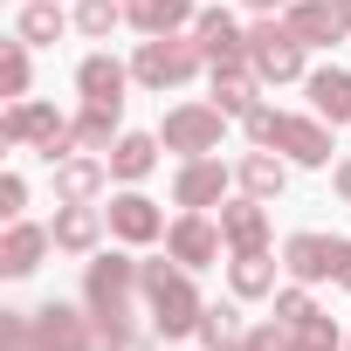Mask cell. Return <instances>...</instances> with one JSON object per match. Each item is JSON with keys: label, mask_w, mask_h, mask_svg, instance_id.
<instances>
[{"label": "cell", "mask_w": 351, "mask_h": 351, "mask_svg": "<svg viewBox=\"0 0 351 351\" xmlns=\"http://www.w3.org/2000/svg\"><path fill=\"white\" fill-rule=\"evenodd\" d=\"M145 289H152V310H158V330H165V337H180V330L200 324V303H193V289H186L180 269L152 262V269H145Z\"/></svg>", "instance_id": "cell-1"}, {"label": "cell", "mask_w": 351, "mask_h": 351, "mask_svg": "<svg viewBox=\"0 0 351 351\" xmlns=\"http://www.w3.org/2000/svg\"><path fill=\"white\" fill-rule=\"evenodd\" d=\"M248 131L262 138V145H282L289 158H303V165H324L330 158V138L317 131V124H303V117H276V110H248Z\"/></svg>", "instance_id": "cell-2"}, {"label": "cell", "mask_w": 351, "mask_h": 351, "mask_svg": "<svg viewBox=\"0 0 351 351\" xmlns=\"http://www.w3.org/2000/svg\"><path fill=\"white\" fill-rule=\"evenodd\" d=\"M124 289H131V262H117V255L90 262V310L110 344H124Z\"/></svg>", "instance_id": "cell-3"}, {"label": "cell", "mask_w": 351, "mask_h": 351, "mask_svg": "<svg viewBox=\"0 0 351 351\" xmlns=\"http://www.w3.org/2000/svg\"><path fill=\"white\" fill-rule=\"evenodd\" d=\"M248 62H255V76H296L303 69V42H296V28H276V21H262L255 35H248Z\"/></svg>", "instance_id": "cell-4"}, {"label": "cell", "mask_w": 351, "mask_h": 351, "mask_svg": "<svg viewBox=\"0 0 351 351\" xmlns=\"http://www.w3.org/2000/svg\"><path fill=\"white\" fill-rule=\"evenodd\" d=\"M8 138H35V145H42V158L56 165V158L69 152V138H76V131H69L49 104H14V110H8Z\"/></svg>", "instance_id": "cell-5"}, {"label": "cell", "mask_w": 351, "mask_h": 351, "mask_svg": "<svg viewBox=\"0 0 351 351\" xmlns=\"http://www.w3.org/2000/svg\"><path fill=\"white\" fill-rule=\"evenodd\" d=\"M289 269H296L303 282H317V276H337V282L351 289V248H344V241H324V234H296V241H289Z\"/></svg>", "instance_id": "cell-6"}, {"label": "cell", "mask_w": 351, "mask_h": 351, "mask_svg": "<svg viewBox=\"0 0 351 351\" xmlns=\"http://www.w3.org/2000/svg\"><path fill=\"white\" fill-rule=\"evenodd\" d=\"M221 117H228L221 104H207V110H200V104H193V110H172V117H165V145H172V152H214V145H221Z\"/></svg>", "instance_id": "cell-7"}, {"label": "cell", "mask_w": 351, "mask_h": 351, "mask_svg": "<svg viewBox=\"0 0 351 351\" xmlns=\"http://www.w3.org/2000/svg\"><path fill=\"white\" fill-rule=\"evenodd\" d=\"M193 62H200V56H193L186 42H145V49H138V76L158 83V90H165V83H186Z\"/></svg>", "instance_id": "cell-8"}, {"label": "cell", "mask_w": 351, "mask_h": 351, "mask_svg": "<svg viewBox=\"0 0 351 351\" xmlns=\"http://www.w3.org/2000/svg\"><path fill=\"white\" fill-rule=\"evenodd\" d=\"M35 344H42V351H90V330H83L76 310L49 303V310H35Z\"/></svg>", "instance_id": "cell-9"}, {"label": "cell", "mask_w": 351, "mask_h": 351, "mask_svg": "<svg viewBox=\"0 0 351 351\" xmlns=\"http://www.w3.org/2000/svg\"><path fill=\"white\" fill-rule=\"evenodd\" d=\"M165 241H172V255H180L186 269L214 262V248H221V234H214V228H207L200 214H186V221H172V234H165Z\"/></svg>", "instance_id": "cell-10"}, {"label": "cell", "mask_w": 351, "mask_h": 351, "mask_svg": "<svg viewBox=\"0 0 351 351\" xmlns=\"http://www.w3.org/2000/svg\"><path fill=\"white\" fill-rule=\"evenodd\" d=\"M214 104L221 110H255V76L241 69V56H228V62H214Z\"/></svg>", "instance_id": "cell-11"}, {"label": "cell", "mask_w": 351, "mask_h": 351, "mask_svg": "<svg viewBox=\"0 0 351 351\" xmlns=\"http://www.w3.org/2000/svg\"><path fill=\"white\" fill-rule=\"evenodd\" d=\"M110 228H117L124 241H152V234H158V207L138 200V193H124V200H110Z\"/></svg>", "instance_id": "cell-12"}, {"label": "cell", "mask_w": 351, "mask_h": 351, "mask_svg": "<svg viewBox=\"0 0 351 351\" xmlns=\"http://www.w3.org/2000/svg\"><path fill=\"white\" fill-rule=\"evenodd\" d=\"M310 104H317L330 124H344V117H351V76H344V69H317V76H310Z\"/></svg>", "instance_id": "cell-13"}, {"label": "cell", "mask_w": 351, "mask_h": 351, "mask_svg": "<svg viewBox=\"0 0 351 351\" xmlns=\"http://www.w3.org/2000/svg\"><path fill=\"white\" fill-rule=\"evenodd\" d=\"M221 186H228V172H221L214 158H200V165L180 172V186H172V193H180V207H207V200H221Z\"/></svg>", "instance_id": "cell-14"}, {"label": "cell", "mask_w": 351, "mask_h": 351, "mask_svg": "<svg viewBox=\"0 0 351 351\" xmlns=\"http://www.w3.org/2000/svg\"><path fill=\"white\" fill-rule=\"evenodd\" d=\"M289 28H296V42H337V28H344V14L330 8V0H303V8L289 14Z\"/></svg>", "instance_id": "cell-15"}, {"label": "cell", "mask_w": 351, "mask_h": 351, "mask_svg": "<svg viewBox=\"0 0 351 351\" xmlns=\"http://www.w3.org/2000/svg\"><path fill=\"white\" fill-rule=\"evenodd\" d=\"M186 14H193V0H131V21L152 28V35H172Z\"/></svg>", "instance_id": "cell-16"}, {"label": "cell", "mask_w": 351, "mask_h": 351, "mask_svg": "<svg viewBox=\"0 0 351 351\" xmlns=\"http://www.w3.org/2000/svg\"><path fill=\"white\" fill-rule=\"evenodd\" d=\"M42 248H49V234H35V228H8V248H0V269H8V276H28V269L42 262Z\"/></svg>", "instance_id": "cell-17"}, {"label": "cell", "mask_w": 351, "mask_h": 351, "mask_svg": "<svg viewBox=\"0 0 351 351\" xmlns=\"http://www.w3.org/2000/svg\"><path fill=\"white\" fill-rule=\"evenodd\" d=\"M221 234H228V241L248 255V248H262V234H269V214H262V207H228V214H221Z\"/></svg>", "instance_id": "cell-18"}, {"label": "cell", "mask_w": 351, "mask_h": 351, "mask_svg": "<svg viewBox=\"0 0 351 351\" xmlns=\"http://www.w3.org/2000/svg\"><path fill=\"white\" fill-rule=\"evenodd\" d=\"M200 56H214V62H228V56H241V35H234V21L214 8V14H200Z\"/></svg>", "instance_id": "cell-19"}, {"label": "cell", "mask_w": 351, "mask_h": 351, "mask_svg": "<svg viewBox=\"0 0 351 351\" xmlns=\"http://www.w3.org/2000/svg\"><path fill=\"white\" fill-rule=\"evenodd\" d=\"M83 90H90L97 104H124V69H117L110 56H90V62H83Z\"/></svg>", "instance_id": "cell-20"}, {"label": "cell", "mask_w": 351, "mask_h": 351, "mask_svg": "<svg viewBox=\"0 0 351 351\" xmlns=\"http://www.w3.org/2000/svg\"><path fill=\"white\" fill-rule=\"evenodd\" d=\"M117 110H124V104H97V97H90V110L76 117V138H83L90 152H104V145H110V124H117Z\"/></svg>", "instance_id": "cell-21"}, {"label": "cell", "mask_w": 351, "mask_h": 351, "mask_svg": "<svg viewBox=\"0 0 351 351\" xmlns=\"http://www.w3.org/2000/svg\"><path fill=\"white\" fill-rule=\"evenodd\" d=\"M97 180H104V165H97V158H69V165L56 172L62 200H90V193H97Z\"/></svg>", "instance_id": "cell-22"}, {"label": "cell", "mask_w": 351, "mask_h": 351, "mask_svg": "<svg viewBox=\"0 0 351 351\" xmlns=\"http://www.w3.org/2000/svg\"><path fill=\"white\" fill-rule=\"evenodd\" d=\"M110 172H117V180H145V172H152V138H117Z\"/></svg>", "instance_id": "cell-23"}, {"label": "cell", "mask_w": 351, "mask_h": 351, "mask_svg": "<svg viewBox=\"0 0 351 351\" xmlns=\"http://www.w3.org/2000/svg\"><path fill=\"white\" fill-rule=\"evenodd\" d=\"M56 241H62V248H90V241H97V214H90L83 200H69V214L56 221Z\"/></svg>", "instance_id": "cell-24"}, {"label": "cell", "mask_w": 351, "mask_h": 351, "mask_svg": "<svg viewBox=\"0 0 351 351\" xmlns=\"http://www.w3.org/2000/svg\"><path fill=\"white\" fill-rule=\"evenodd\" d=\"M269 282H276V269H269V255H262V248L234 255V289H241V296H262Z\"/></svg>", "instance_id": "cell-25"}, {"label": "cell", "mask_w": 351, "mask_h": 351, "mask_svg": "<svg viewBox=\"0 0 351 351\" xmlns=\"http://www.w3.org/2000/svg\"><path fill=\"white\" fill-rule=\"evenodd\" d=\"M62 35V14H56V0H42V8L21 14V42H56Z\"/></svg>", "instance_id": "cell-26"}, {"label": "cell", "mask_w": 351, "mask_h": 351, "mask_svg": "<svg viewBox=\"0 0 351 351\" xmlns=\"http://www.w3.org/2000/svg\"><path fill=\"white\" fill-rule=\"evenodd\" d=\"M200 337H207L214 351H234V337H241V324H234V310H200Z\"/></svg>", "instance_id": "cell-27"}, {"label": "cell", "mask_w": 351, "mask_h": 351, "mask_svg": "<svg viewBox=\"0 0 351 351\" xmlns=\"http://www.w3.org/2000/svg\"><path fill=\"white\" fill-rule=\"evenodd\" d=\"M241 180H248V193H262V200H269V193H282V165H276V158H262V152H255V158H248V165H241Z\"/></svg>", "instance_id": "cell-28"}, {"label": "cell", "mask_w": 351, "mask_h": 351, "mask_svg": "<svg viewBox=\"0 0 351 351\" xmlns=\"http://www.w3.org/2000/svg\"><path fill=\"white\" fill-rule=\"evenodd\" d=\"M76 21H83V35H110L117 28V0H83Z\"/></svg>", "instance_id": "cell-29"}, {"label": "cell", "mask_w": 351, "mask_h": 351, "mask_svg": "<svg viewBox=\"0 0 351 351\" xmlns=\"http://www.w3.org/2000/svg\"><path fill=\"white\" fill-rule=\"evenodd\" d=\"M296 351H337V330H330V317H310V324H296Z\"/></svg>", "instance_id": "cell-30"}, {"label": "cell", "mask_w": 351, "mask_h": 351, "mask_svg": "<svg viewBox=\"0 0 351 351\" xmlns=\"http://www.w3.org/2000/svg\"><path fill=\"white\" fill-rule=\"evenodd\" d=\"M0 90H8V97H21V90H28V56H21V49L0 56Z\"/></svg>", "instance_id": "cell-31"}, {"label": "cell", "mask_w": 351, "mask_h": 351, "mask_svg": "<svg viewBox=\"0 0 351 351\" xmlns=\"http://www.w3.org/2000/svg\"><path fill=\"white\" fill-rule=\"evenodd\" d=\"M248 344H255V351H296V337H289V330H276V324H262Z\"/></svg>", "instance_id": "cell-32"}, {"label": "cell", "mask_w": 351, "mask_h": 351, "mask_svg": "<svg viewBox=\"0 0 351 351\" xmlns=\"http://www.w3.org/2000/svg\"><path fill=\"white\" fill-rule=\"evenodd\" d=\"M276 310H282V317H289V324H310V317H317V310H310V296H303V289H289V296H282V303H276Z\"/></svg>", "instance_id": "cell-33"}, {"label": "cell", "mask_w": 351, "mask_h": 351, "mask_svg": "<svg viewBox=\"0 0 351 351\" xmlns=\"http://www.w3.org/2000/svg\"><path fill=\"white\" fill-rule=\"evenodd\" d=\"M337 193H344V200H351V165H344V172H337Z\"/></svg>", "instance_id": "cell-34"}, {"label": "cell", "mask_w": 351, "mask_h": 351, "mask_svg": "<svg viewBox=\"0 0 351 351\" xmlns=\"http://www.w3.org/2000/svg\"><path fill=\"white\" fill-rule=\"evenodd\" d=\"M337 14H344V28H351V0H337Z\"/></svg>", "instance_id": "cell-35"}, {"label": "cell", "mask_w": 351, "mask_h": 351, "mask_svg": "<svg viewBox=\"0 0 351 351\" xmlns=\"http://www.w3.org/2000/svg\"><path fill=\"white\" fill-rule=\"evenodd\" d=\"M248 8H282V0H248Z\"/></svg>", "instance_id": "cell-36"}, {"label": "cell", "mask_w": 351, "mask_h": 351, "mask_svg": "<svg viewBox=\"0 0 351 351\" xmlns=\"http://www.w3.org/2000/svg\"><path fill=\"white\" fill-rule=\"evenodd\" d=\"M248 351H255V344H248Z\"/></svg>", "instance_id": "cell-37"}]
</instances>
